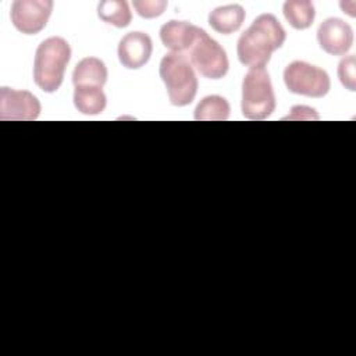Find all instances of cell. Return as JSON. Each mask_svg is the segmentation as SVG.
Wrapping results in <instances>:
<instances>
[{
    "label": "cell",
    "mask_w": 356,
    "mask_h": 356,
    "mask_svg": "<svg viewBox=\"0 0 356 356\" xmlns=\"http://www.w3.org/2000/svg\"><path fill=\"white\" fill-rule=\"evenodd\" d=\"M245 17V8L241 4L221 6L210 11L209 25L218 33L231 35L242 26Z\"/></svg>",
    "instance_id": "4fadbf2b"
},
{
    "label": "cell",
    "mask_w": 356,
    "mask_h": 356,
    "mask_svg": "<svg viewBox=\"0 0 356 356\" xmlns=\"http://www.w3.org/2000/svg\"><path fill=\"white\" fill-rule=\"evenodd\" d=\"M199 26L188 21L171 19L160 28V40L171 53H184L192 47Z\"/></svg>",
    "instance_id": "8fae6325"
},
{
    "label": "cell",
    "mask_w": 356,
    "mask_h": 356,
    "mask_svg": "<svg viewBox=\"0 0 356 356\" xmlns=\"http://www.w3.org/2000/svg\"><path fill=\"white\" fill-rule=\"evenodd\" d=\"M282 14L293 29L303 31L313 25L316 10L309 0H288L282 6Z\"/></svg>",
    "instance_id": "9a60e30c"
},
{
    "label": "cell",
    "mask_w": 356,
    "mask_h": 356,
    "mask_svg": "<svg viewBox=\"0 0 356 356\" xmlns=\"http://www.w3.org/2000/svg\"><path fill=\"white\" fill-rule=\"evenodd\" d=\"M318 46L331 56H343L353 44V29L341 18L324 19L317 29Z\"/></svg>",
    "instance_id": "9c48e42d"
},
{
    "label": "cell",
    "mask_w": 356,
    "mask_h": 356,
    "mask_svg": "<svg viewBox=\"0 0 356 356\" xmlns=\"http://www.w3.org/2000/svg\"><path fill=\"white\" fill-rule=\"evenodd\" d=\"M72 99L75 108L85 115L100 114L107 104V97L99 86H75Z\"/></svg>",
    "instance_id": "5bb4252c"
},
{
    "label": "cell",
    "mask_w": 356,
    "mask_h": 356,
    "mask_svg": "<svg viewBox=\"0 0 356 356\" xmlns=\"http://www.w3.org/2000/svg\"><path fill=\"white\" fill-rule=\"evenodd\" d=\"M99 18L115 28H125L132 21L129 4L125 0H103L97 4Z\"/></svg>",
    "instance_id": "2e32d148"
},
{
    "label": "cell",
    "mask_w": 356,
    "mask_h": 356,
    "mask_svg": "<svg viewBox=\"0 0 356 356\" xmlns=\"http://www.w3.org/2000/svg\"><path fill=\"white\" fill-rule=\"evenodd\" d=\"M285 39L286 32L277 17L271 13L260 14L238 39V60L249 68L266 67L271 54L282 47Z\"/></svg>",
    "instance_id": "6da1fadb"
},
{
    "label": "cell",
    "mask_w": 356,
    "mask_h": 356,
    "mask_svg": "<svg viewBox=\"0 0 356 356\" xmlns=\"http://www.w3.org/2000/svg\"><path fill=\"white\" fill-rule=\"evenodd\" d=\"M356 57L353 54L343 57L338 64V78L341 83L345 86V89L355 92L356 90Z\"/></svg>",
    "instance_id": "ac0fdd59"
},
{
    "label": "cell",
    "mask_w": 356,
    "mask_h": 356,
    "mask_svg": "<svg viewBox=\"0 0 356 356\" xmlns=\"http://www.w3.org/2000/svg\"><path fill=\"white\" fill-rule=\"evenodd\" d=\"M153 53V42L150 36L140 31L128 32L118 43L117 54L122 67L128 70L142 68Z\"/></svg>",
    "instance_id": "30bf717a"
},
{
    "label": "cell",
    "mask_w": 356,
    "mask_h": 356,
    "mask_svg": "<svg viewBox=\"0 0 356 356\" xmlns=\"http://www.w3.org/2000/svg\"><path fill=\"white\" fill-rule=\"evenodd\" d=\"M71 58L68 42L51 36L40 42L33 60V81L46 93H54L63 83L67 64Z\"/></svg>",
    "instance_id": "7a4b0ae2"
},
{
    "label": "cell",
    "mask_w": 356,
    "mask_h": 356,
    "mask_svg": "<svg viewBox=\"0 0 356 356\" xmlns=\"http://www.w3.org/2000/svg\"><path fill=\"white\" fill-rule=\"evenodd\" d=\"M132 6L139 17L152 19V18L160 17L164 13L167 7V1L165 0H134Z\"/></svg>",
    "instance_id": "d6986e66"
},
{
    "label": "cell",
    "mask_w": 356,
    "mask_h": 356,
    "mask_svg": "<svg viewBox=\"0 0 356 356\" xmlns=\"http://www.w3.org/2000/svg\"><path fill=\"white\" fill-rule=\"evenodd\" d=\"M159 74L172 106L185 107L193 102L197 93V78L184 53H167L160 61Z\"/></svg>",
    "instance_id": "3957f363"
},
{
    "label": "cell",
    "mask_w": 356,
    "mask_h": 356,
    "mask_svg": "<svg viewBox=\"0 0 356 356\" xmlns=\"http://www.w3.org/2000/svg\"><path fill=\"white\" fill-rule=\"evenodd\" d=\"M231 113L227 99L218 95H210L203 97L193 113V118L197 121H225Z\"/></svg>",
    "instance_id": "e0dca14e"
},
{
    "label": "cell",
    "mask_w": 356,
    "mask_h": 356,
    "mask_svg": "<svg viewBox=\"0 0 356 356\" xmlns=\"http://www.w3.org/2000/svg\"><path fill=\"white\" fill-rule=\"evenodd\" d=\"M107 67L97 57H85L76 63L72 71L74 86H99L107 82Z\"/></svg>",
    "instance_id": "7c38bea8"
},
{
    "label": "cell",
    "mask_w": 356,
    "mask_h": 356,
    "mask_svg": "<svg viewBox=\"0 0 356 356\" xmlns=\"http://www.w3.org/2000/svg\"><path fill=\"white\" fill-rule=\"evenodd\" d=\"M51 11V0H15L10 8V18L18 32L36 35L46 26Z\"/></svg>",
    "instance_id": "52a82bcc"
},
{
    "label": "cell",
    "mask_w": 356,
    "mask_h": 356,
    "mask_svg": "<svg viewBox=\"0 0 356 356\" xmlns=\"http://www.w3.org/2000/svg\"><path fill=\"white\" fill-rule=\"evenodd\" d=\"M275 106V95L267 70L264 67L249 68L242 81V114L248 120H266L274 113Z\"/></svg>",
    "instance_id": "277c9868"
},
{
    "label": "cell",
    "mask_w": 356,
    "mask_h": 356,
    "mask_svg": "<svg viewBox=\"0 0 356 356\" xmlns=\"http://www.w3.org/2000/svg\"><path fill=\"white\" fill-rule=\"evenodd\" d=\"M40 110V102L29 90L0 88V120L33 121L39 117Z\"/></svg>",
    "instance_id": "ba28073f"
},
{
    "label": "cell",
    "mask_w": 356,
    "mask_h": 356,
    "mask_svg": "<svg viewBox=\"0 0 356 356\" xmlns=\"http://www.w3.org/2000/svg\"><path fill=\"white\" fill-rule=\"evenodd\" d=\"M284 83L291 93L320 99L331 89L330 75L325 70L306 61H292L284 70Z\"/></svg>",
    "instance_id": "5b68a950"
},
{
    "label": "cell",
    "mask_w": 356,
    "mask_h": 356,
    "mask_svg": "<svg viewBox=\"0 0 356 356\" xmlns=\"http://www.w3.org/2000/svg\"><path fill=\"white\" fill-rule=\"evenodd\" d=\"M189 60L193 70L209 79H221L229 68L225 50L202 28L189 49Z\"/></svg>",
    "instance_id": "8992f818"
}]
</instances>
